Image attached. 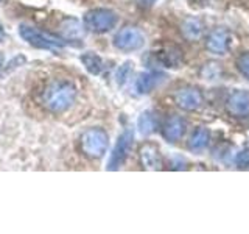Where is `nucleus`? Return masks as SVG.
Instances as JSON below:
<instances>
[{
  "label": "nucleus",
  "instance_id": "obj_20",
  "mask_svg": "<svg viewBox=\"0 0 249 234\" xmlns=\"http://www.w3.org/2000/svg\"><path fill=\"white\" fill-rule=\"evenodd\" d=\"M237 67L249 80V53H241L237 58Z\"/></svg>",
  "mask_w": 249,
  "mask_h": 234
},
{
  "label": "nucleus",
  "instance_id": "obj_24",
  "mask_svg": "<svg viewBox=\"0 0 249 234\" xmlns=\"http://www.w3.org/2000/svg\"><path fill=\"white\" fill-rule=\"evenodd\" d=\"M0 66H2V55H0Z\"/></svg>",
  "mask_w": 249,
  "mask_h": 234
},
{
  "label": "nucleus",
  "instance_id": "obj_1",
  "mask_svg": "<svg viewBox=\"0 0 249 234\" xmlns=\"http://www.w3.org/2000/svg\"><path fill=\"white\" fill-rule=\"evenodd\" d=\"M39 103L50 114H64L73 106L78 97V89L69 78L53 77L39 89Z\"/></svg>",
  "mask_w": 249,
  "mask_h": 234
},
{
  "label": "nucleus",
  "instance_id": "obj_5",
  "mask_svg": "<svg viewBox=\"0 0 249 234\" xmlns=\"http://www.w3.org/2000/svg\"><path fill=\"white\" fill-rule=\"evenodd\" d=\"M19 35L22 36L23 41H27L30 45L36 47V49H44V50H52V49H59L64 45L62 41H58L52 36H47L41 31H37L33 27L28 25H20L19 27Z\"/></svg>",
  "mask_w": 249,
  "mask_h": 234
},
{
  "label": "nucleus",
  "instance_id": "obj_22",
  "mask_svg": "<svg viewBox=\"0 0 249 234\" xmlns=\"http://www.w3.org/2000/svg\"><path fill=\"white\" fill-rule=\"evenodd\" d=\"M154 2H156V0H140V5H142V6H151Z\"/></svg>",
  "mask_w": 249,
  "mask_h": 234
},
{
  "label": "nucleus",
  "instance_id": "obj_10",
  "mask_svg": "<svg viewBox=\"0 0 249 234\" xmlns=\"http://www.w3.org/2000/svg\"><path fill=\"white\" fill-rule=\"evenodd\" d=\"M139 156H140V162H142V167L145 170H159L162 166L159 147L151 142H146L142 145Z\"/></svg>",
  "mask_w": 249,
  "mask_h": 234
},
{
  "label": "nucleus",
  "instance_id": "obj_17",
  "mask_svg": "<svg viewBox=\"0 0 249 234\" xmlns=\"http://www.w3.org/2000/svg\"><path fill=\"white\" fill-rule=\"evenodd\" d=\"M156 127H158V122H156V117L153 113L145 111L142 116L139 117L137 128L143 136H148V135H151V133H154Z\"/></svg>",
  "mask_w": 249,
  "mask_h": 234
},
{
  "label": "nucleus",
  "instance_id": "obj_21",
  "mask_svg": "<svg viewBox=\"0 0 249 234\" xmlns=\"http://www.w3.org/2000/svg\"><path fill=\"white\" fill-rule=\"evenodd\" d=\"M235 164L240 169H249V148H245L235 156Z\"/></svg>",
  "mask_w": 249,
  "mask_h": 234
},
{
  "label": "nucleus",
  "instance_id": "obj_4",
  "mask_svg": "<svg viewBox=\"0 0 249 234\" xmlns=\"http://www.w3.org/2000/svg\"><path fill=\"white\" fill-rule=\"evenodd\" d=\"M132 144H134V133H132V130H124L123 135L117 140V144L111 153V158L107 161L109 170H117L123 166L131 153Z\"/></svg>",
  "mask_w": 249,
  "mask_h": 234
},
{
  "label": "nucleus",
  "instance_id": "obj_19",
  "mask_svg": "<svg viewBox=\"0 0 249 234\" xmlns=\"http://www.w3.org/2000/svg\"><path fill=\"white\" fill-rule=\"evenodd\" d=\"M132 66H134V64H132L131 61H126L123 66H120L119 72H117V81H119L120 86L124 84V83L129 80V77L132 74Z\"/></svg>",
  "mask_w": 249,
  "mask_h": 234
},
{
  "label": "nucleus",
  "instance_id": "obj_7",
  "mask_svg": "<svg viewBox=\"0 0 249 234\" xmlns=\"http://www.w3.org/2000/svg\"><path fill=\"white\" fill-rule=\"evenodd\" d=\"M202 101H204V97L196 88H184L175 94V103L184 111H195L202 105Z\"/></svg>",
  "mask_w": 249,
  "mask_h": 234
},
{
  "label": "nucleus",
  "instance_id": "obj_11",
  "mask_svg": "<svg viewBox=\"0 0 249 234\" xmlns=\"http://www.w3.org/2000/svg\"><path fill=\"white\" fill-rule=\"evenodd\" d=\"M185 133V120L179 116H171L162 127V136L168 142H178Z\"/></svg>",
  "mask_w": 249,
  "mask_h": 234
},
{
  "label": "nucleus",
  "instance_id": "obj_18",
  "mask_svg": "<svg viewBox=\"0 0 249 234\" xmlns=\"http://www.w3.org/2000/svg\"><path fill=\"white\" fill-rule=\"evenodd\" d=\"M61 31H62V35H64L67 39H73V38H81L83 36V27H81V23L78 22V20H66L64 23H62V27H61Z\"/></svg>",
  "mask_w": 249,
  "mask_h": 234
},
{
  "label": "nucleus",
  "instance_id": "obj_8",
  "mask_svg": "<svg viewBox=\"0 0 249 234\" xmlns=\"http://www.w3.org/2000/svg\"><path fill=\"white\" fill-rule=\"evenodd\" d=\"M231 47V35L228 30L216 28L209 35L206 41V49L213 55H226Z\"/></svg>",
  "mask_w": 249,
  "mask_h": 234
},
{
  "label": "nucleus",
  "instance_id": "obj_6",
  "mask_svg": "<svg viewBox=\"0 0 249 234\" xmlns=\"http://www.w3.org/2000/svg\"><path fill=\"white\" fill-rule=\"evenodd\" d=\"M145 38L143 33L136 27H124L114 38L115 49L122 52H134L143 45Z\"/></svg>",
  "mask_w": 249,
  "mask_h": 234
},
{
  "label": "nucleus",
  "instance_id": "obj_23",
  "mask_svg": "<svg viewBox=\"0 0 249 234\" xmlns=\"http://www.w3.org/2000/svg\"><path fill=\"white\" fill-rule=\"evenodd\" d=\"M3 39H5V30L2 27V23H0V42H2Z\"/></svg>",
  "mask_w": 249,
  "mask_h": 234
},
{
  "label": "nucleus",
  "instance_id": "obj_2",
  "mask_svg": "<svg viewBox=\"0 0 249 234\" xmlns=\"http://www.w3.org/2000/svg\"><path fill=\"white\" fill-rule=\"evenodd\" d=\"M109 144V136L101 128H89L81 136V150L90 159L103 158Z\"/></svg>",
  "mask_w": 249,
  "mask_h": 234
},
{
  "label": "nucleus",
  "instance_id": "obj_13",
  "mask_svg": "<svg viewBox=\"0 0 249 234\" xmlns=\"http://www.w3.org/2000/svg\"><path fill=\"white\" fill-rule=\"evenodd\" d=\"M162 80H163V75H160L158 72H145L137 78L136 91L139 94H148V92H151Z\"/></svg>",
  "mask_w": 249,
  "mask_h": 234
},
{
  "label": "nucleus",
  "instance_id": "obj_12",
  "mask_svg": "<svg viewBox=\"0 0 249 234\" xmlns=\"http://www.w3.org/2000/svg\"><path fill=\"white\" fill-rule=\"evenodd\" d=\"M181 31L187 41H192V42L199 41L202 35H204V23L196 18H189L182 22Z\"/></svg>",
  "mask_w": 249,
  "mask_h": 234
},
{
  "label": "nucleus",
  "instance_id": "obj_14",
  "mask_svg": "<svg viewBox=\"0 0 249 234\" xmlns=\"http://www.w3.org/2000/svg\"><path fill=\"white\" fill-rule=\"evenodd\" d=\"M159 59L165 67L176 69V67H181V64L184 62V55L179 47H168V49L162 50L159 53Z\"/></svg>",
  "mask_w": 249,
  "mask_h": 234
},
{
  "label": "nucleus",
  "instance_id": "obj_15",
  "mask_svg": "<svg viewBox=\"0 0 249 234\" xmlns=\"http://www.w3.org/2000/svg\"><path fill=\"white\" fill-rule=\"evenodd\" d=\"M209 140H210L209 130L204 128V127H198L196 130L193 131V135H192V137L189 140V148L195 153L202 152L209 145Z\"/></svg>",
  "mask_w": 249,
  "mask_h": 234
},
{
  "label": "nucleus",
  "instance_id": "obj_9",
  "mask_svg": "<svg viewBox=\"0 0 249 234\" xmlns=\"http://www.w3.org/2000/svg\"><path fill=\"white\" fill-rule=\"evenodd\" d=\"M228 111L235 117H246L249 114V92L243 89L232 91L226 101Z\"/></svg>",
  "mask_w": 249,
  "mask_h": 234
},
{
  "label": "nucleus",
  "instance_id": "obj_16",
  "mask_svg": "<svg viewBox=\"0 0 249 234\" xmlns=\"http://www.w3.org/2000/svg\"><path fill=\"white\" fill-rule=\"evenodd\" d=\"M81 62L86 67L89 74L92 75H98L101 70H103V59H101L97 53L93 52H86L84 55H81Z\"/></svg>",
  "mask_w": 249,
  "mask_h": 234
},
{
  "label": "nucleus",
  "instance_id": "obj_3",
  "mask_svg": "<svg viewBox=\"0 0 249 234\" xmlns=\"http://www.w3.org/2000/svg\"><path fill=\"white\" fill-rule=\"evenodd\" d=\"M117 14L106 8H95L86 13L84 16V27L95 31V33H106V31L112 30L117 23Z\"/></svg>",
  "mask_w": 249,
  "mask_h": 234
}]
</instances>
